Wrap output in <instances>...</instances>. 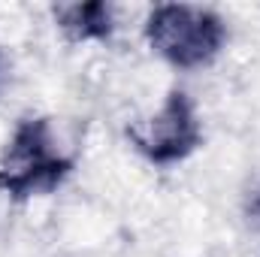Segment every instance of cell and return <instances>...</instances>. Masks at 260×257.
I'll return each mask as SVG.
<instances>
[{
  "label": "cell",
  "mask_w": 260,
  "mask_h": 257,
  "mask_svg": "<svg viewBox=\"0 0 260 257\" xmlns=\"http://www.w3.org/2000/svg\"><path fill=\"white\" fill-rule=\"evenodd\" d=\"M6 79H9V64H6V55L0 52V94L6 88Z\"/></svg>",
  "instance_id": "5"
},
{
  "label": "cell",
  "mask_w": 260,
  "mask_h": 257,
  "mask_svg": "<svg viewBox=\"0 0 260 257\" xmlns=\"http://www.w3.org/2000/svg\"><path fill=\"white\" fill-rule=\"evenodd\" d=\"M73 170V160L52 151L49 121L46 118H24L3 157H0V191L15 200L34 194H52Z\"/></svg>",
  "instance_id": "2"
},
{
  "label": "cell",
  "mask_w": 260,
  "mask_h": 257,
  "mask_svg": "<svg viewBox=\"0 0 260 257\" xmlns=\"http://www.w3.org/2000/svg\"><path fill=\"white\" fill-rule=\"evenodd\" d=\"M127 136L151 164H176L188 157L200 145V121L191 97L185 91H170L160 115L145 127H130Z\"/></svg>",
  "instance_id": "3"
},
{
  "label": "cell",
  "mask_w": 260,
  "mask_h": 257,
  "mask_svg": "<svg viewBox=\"0 0 260 257\" xmlns=\"http://www.w3.org/2000/svg\"><path fill=\"white\" fill-rule=\"evenodd\" d=\"M145 37L151 49L173 67H203L224 46V21L212 9L164 3L148 15Z\"/></svg>",
  "instance_id": "1"
},
{
  "label": "cell",
  "mask_w": 260,
  "mask_h": 257,
  "mask_svg": "<svg viewBox=\"0 0 260 257\" xmlns=\"http://www.w3.org/2000/svg\"><path fill=\"white\" fill-rule=\"evenodd\" d=\"M55 18L70 40H106L112 34V9L100 0L94 3H67L55 6Z\"/></svg>",
  "instance_id": "4"
}]
</instances>
